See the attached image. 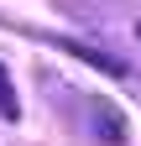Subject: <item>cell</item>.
I'll return each mask as SVG.
<instances>
[{"label": "cell", "instance_id": "obj_3", "mask_svg": "<svg viewBox=\"0 0 141 146\" xmlns=\"http://www.w3.org/2000/svg\"><path fill=\"white\" fill-rule=\"evenodd\" d=\"M0 115H5V120L21 115V99H16V84H11V73H5V68H0Z\"/></svg>", "mask_w": 141, "mask_h": 146}, {"label": "cell", "instance_id": "obj_2", "mask_svg": "<svg viewBox=\"0 0 141 146\" xmlns=\"http://www.w3.org/2000/svg\"><path fill=\"white\" fill-rule=\"evenodd\" d=\"M94 125H99V141L104 146H126V120L115 110H94Z\"/></svg>", "mask_w": 141, "mask_h": 146}, {"label": "cell", "instance_id": "obj_1", "mask_svg": "<svg viewBox=\"0 0 141 146\" xmlns=\"http://www.w3.org/2000/svg\"><path fill=\"white\" fill-rule=\"evenodd\" d=\"M68 52L84 58V63H94V68H104V73H115V78H126V63L110 58V52H94V47H84V42H68Z\"/></svg>", "mask_w": 141, "mask_h": 146}, {"label": "cell", "instance_id": "obj_4", "mask_svg": "<svg viewBox=\"0 0 141 146\" xmlns=\"http://www.w3.org/2000/svg\"><path fill=\"white\" fill-rule=\"evenodd\" d=\"M136 36H141V26H136Z\"/></svg>", "mask_w": 141, "mask_h": 146}]
</instances>
